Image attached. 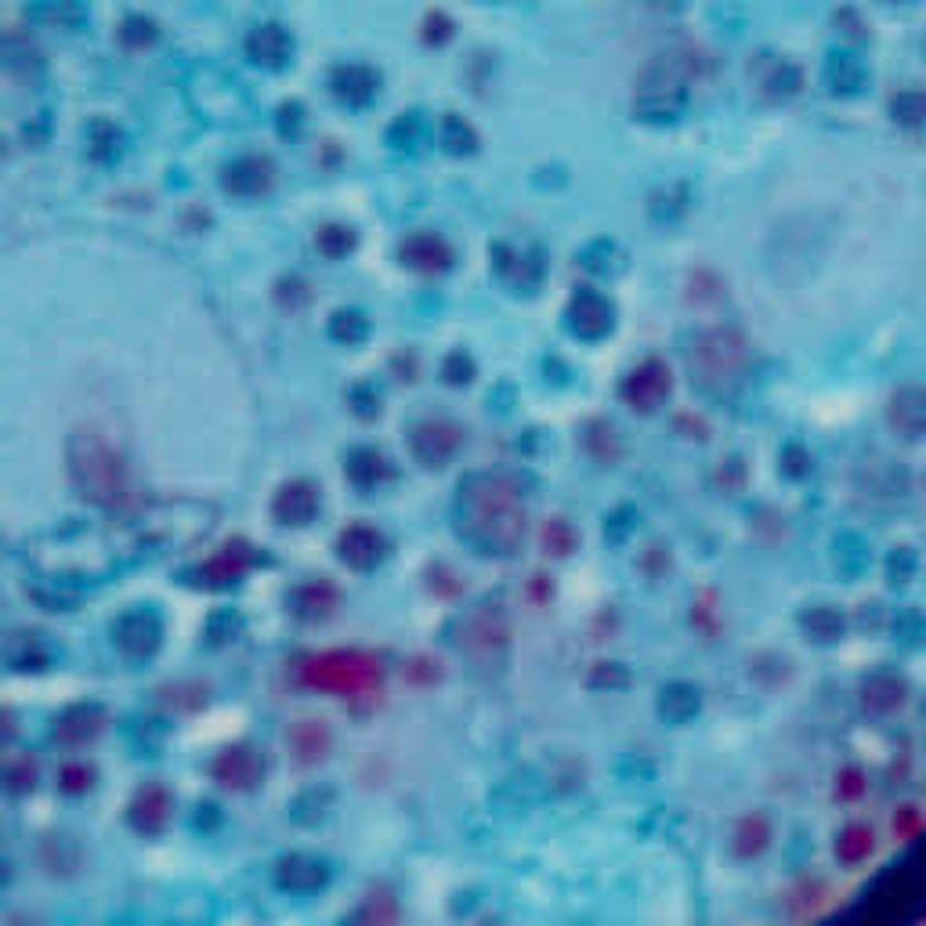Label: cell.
Here are the masks:
<instances>
[{
  "instance_id": "obj_35",
  "label": "cell",
  "mask_w": 926,
  "mask_h": 926,
  "mask_svg": "<svg viewBox=\"0 0 926 926\" xmlns=\"http://www.w3.org/2000/svg\"><path fill=\"white\" fill-rule=\"evenodd\" d=\"M333 333H337L341 341H359L366 326L359 315H337V323H333Z\"/></svg>"
},
{
  "instance_id": "obj_25",
  "label": "cell",
  "mask_w": 926,
  "mask_h": 926,
  "mask_svg": "<svg viewBox=\"0 0 926 926\" xmlns=\"http://www.w3.org/2000/svg\"><path fill=\"white\" fill-rule=\"evenodd\" d=\"M691 713H699V691L695 688H688V684H673V688H666L662 691V717H670V721H688Z\"/></svg>"
},
{
  "instance_id": "obj_11",
  "label": "cell",
  "mask_w": 926,
  "mask_h": 926,
  "mask_svg": "<svg viewBox=\"0 0 926 926\" xmlns=\"http://www.w3.org/2000/svg\"><path fill=\"white\" fill-rule=\"evenodd\" d=\"M271 514H276L279 525H293V528L308 525L319 514V489L304 478L287 481L276 492V500H271Z\"/></svg>"
},
{
  "instance_id": "obj_4",
  "label": "cell",
  "mask_w": 926,
  "mask_h": 926,
  "mask_svg": "<svg viewBox=\"0 0 926 926\" xmlns=\"http://www.w3.org/2000/svg\"><path fill=\"white\" fill-rule=\"evenodd\" d=\"M691 380L710 394H724L746 380L749 369V341L735 330H713L702 333L695 348L688 355Z\"/></svg>"
},
{
  "instance_id": "obj_22",
  "label": "cell",
  "mask_w": 926,
  "mask_h": 926,
  "mask_svg": "<svg viewBox=\"0 0 926 926\" xmlns=\"http://www.w3.org/2000/svg\"><path fill=\"white\" fill-rule=\"evenodd\" d=\"M768 844H771V825H768V818H760V814H749V818L735 825L732 850L738 858H757Z\"/></svg>"
},
{
  "instance_id": "obj_29",
  "label": "cell",
  "mask_w": 926,
  "mask_h": 926,
  "mask_svg": "<svg viewBox=\"0 0 926 926\" xmlns=\"http://www.w3.org/2000/svg\"><path fill=\"white\" fill-rule=\"evenodd\" d=\"M836 850H839V858H844V861H861L872 850V833L869 829H847Z\"/></svg>"
},
{
  "instance_id": "obj_28",
  "label": "cell",
  "mask_w": 926,
  "mask_h": 926,
  "mask_svg": "<svg viewBox=\"0 0 926 926\" xmlns=\"http://www.w3.org/2000/svg\"><path fill=\"white\" fill-rule=\"evenodd\" d=\"M833 83H836V91H858L861 83H866V69H861V62L855 58H836L833 62Z\"/></svg>"
},
{
  "instance_id": "obj_26",
  "label": "cell",
  "mask_w": 926,
  "mask_h": 926,
  "mask_svg": "<svg viewBox=\"0 0 926 926\" xmlns=\"http://www.w3.org/2000/svg\"><path fill=\"white\" fill-rule=\"evenodd\" d=\"M91 785H94V768H88V763H66V768L58 771V789H62V793L80 796V793H88Z\"/></svg>"
},
{
  "instance_id": "obj_27",
  "label": "cell",
  "mask_w": 926,
  "mask_h": 926,
  "mask_svg": "<svg viewBox=\"0 0 926 926\" xmlns=\"http://www.w3.org/2000/svg\"><path fill=\"white\" fill-rule=\"evenodd\" d=\"M4 778H8V789L11 793H30V789L36 785V763L30 760V757H15V760H8V771H4Z\"/></svg>"
},
{
  "instance_id": "obj_16",
  "label": "cell",
  "mask_w": 926,
  "mask_h": 926,
  "mask_svg": "<svg viewBox=\"0 0 926 926\" xmlns=\"http://www.w3.org/2000/svg\"><path fill=\"white\" fill-rule=\"evenodd\" d=\"M891 424L905 438H923L926 435V388L908 384L894 394L891 399Z\"/></svg>"
},
{
  "instance_id": "obj_24",
  "label": "cell",
  "mask_w": 926,
  "mask_h": 926,
  "mask_svg": "<svg viewBox=\"0 0 926 926\" xmlns=\"http://www.w3.org/2000/svg\"><path fill=\"white\" fill-rule=\"evenodd\" d=\"M891 116L897 127H908V131L926 127V91H916V88L897 91L891 98Z\"/></svg>"
},
{
  "instance_id": "obj_15",
  "label": "cell",
  "mask_w": 926,
  "mask_h": 926,
  "mask_svg": "<svg viewBox=\"0 0 926 926\" xmlns=\"http://www.w3.org/2000/svg\"><path fill=\"white\" fill-rule=\"evenodd\" d=\"M105 713L98 706H72L55 721V738L62 746H88L102 735Z\"/></svg>"
},
{
  "instance_id": "obj_31",
  "label": "cell",
  "mask_w": 926,
  "mask_h": 926,
  "mask_svg": "<svg viewBox=\"0 0 926 926\" xmlns=\"http://www.w3.org/2000/svg\"><path fill=\"white\" fill-rule=\"evenodd\" d=\"M355 246V236H352V228H326V232H319V250H323L326 257H344Z\"/></svg>"
},
{
  "instance_id": "obj_13",
  "label": "cell",
  "mask_w": 926,
  "mask_h": 926,
  "mask_svg": "<svg viewBox=\"0 0 926 926\" xmlns=\"http://www.w3.org/2000/svg\"><path fill=\"white\" fill-rule=\"evenodd\" d=\"M276 883L290 894H315L330 883V866L312 855H290L276 866Z\"/></svg>"
},
{
  "instance_id": "obj_8",
  "label": "cell",
  "mask_w": 926,
  "mask_h": 926,
  "mask_svg": "<svg viewBox=\"0 0 926 926\" xmlns=\"http://www.w3.org/2000/svg\"><path fill=\"white\" fill-rule=\"evenodd\" d=\"M670 388H673L670 369H666L659 359H648L637 369H629V377L623 380V402L629 405V410L651 413L670 399Z\"/></svg>"
},
{
  "instance_id": "obj_9",
  "label": "cell",
  "mask_w": 926,
  "mask_h": 926,
  "mask_svg": "<svg viewBox=\"0 0 926 926\" xmlns=\"http://www.w3.org/2000/svg\"><path fill=\"white\" fill-rule=\"evenodd\" d=\"M210 774L221 789H232V793H250V789L261 785L265 778V760L261 752L250 746H228L225 752H217V760L210 763Z\"/></svg>"
},
{
  "instance_id": "obj_20",
  "label": "cell",
  "mask_w": 926,
  "mask_h": 926,
  "mask_svg": "<svg viewBox=\"0 0 926 926\" xmlns=\"http://www.w3.org/2000/svg\"><path fill=\"white\" fill-rule=\"evenodd\" d=\"M402 261L416 271H446L453 265V250L438 236H413L402 243Z\"/></svg>"
},
{
  "instance_id": "obj_34",
  "label": "cell",
  "mask_w": 926,
  "mask_h": 926,
  "mask_svg": "<svg viewBox=\"0 0 926 926\" xmlns=\"http://www.w3.org/2000/svg\"><path fill=\"white\" fill-rule=\"evenodd\" d=\"M839 626H844V623H839L836 615H829V612H814L811 620H807V629H811L814 637H822V640H833L839 634Z\"/></svg>"
},
{
  "instance_id": "obj_3",
  "label": "cell",
  "mask_w": 926,
  "mask_h": 926,
  "mask_svg": "<svg viewBox=\"0 0 926 926\" xmlns=\"http://www.w3.org/2000/svg\"><path fill=\"white\" fill-rule=\"evenodd\" d=\"M298 677H301V684L326 691V695L362 699V695H377L380 691L384 662H380L373 651L333 648V651H319V656H304L298 666Z\"/></svg>"
},
{
  "instance_id": "obj_1",
  "label": "cell",
  "mask_w": 926,
  "mask_h": 926,
  "mask_svg": "<svg viewBox=\"0 0 926 926\" xmlns=\"http://www.w3.org/2000/svg\"><path fill=\"white\" fill-rule=\"evenodd\" d=\"M456 525L478 554L507 558L525 539V503L514 481L500 475H471L460 481Z\"/></svg>"
},
{
  "instance_id": "obj_23",
  "label": "cell",
  "mask_w": 926,
  "mask_h": 926,
  "mask_svg": "<svg viewBox=\"0 0 926 926\" xmlns=\"http://www.w3.org/2000/svg\"><path fill=\"white\" fill-rule=\"evenodd\" d=\"M268 181H271V167L265 164V159H239L236 167H228V178H225L228 189L239 192V196L265 192Z\"/></svg>"
},
{
  "instance_id": "obj_14",
  "label": "cell",
  "mask_w": 926,
  "mask_h": 926,
  "mask_svg": "<svg viewBox=\"0 0 926 926\" xmlns=\"http://www.w3.org/2000/svg\"><path fill=\"white\" fill-rule=\"evenodd\" d=\"M612 304L601 298V293H576V301L568 304V326H572V333H579V337H604V333L612 330Z\"/></svg>"
},
{
  "instance_id": "obj_7",
  "label": "cell",
  "mask_w": 926,
  "mask_h": 926,
  "mask_svg": "<svg viewBox=\"0 0 926 926\" xmlns=\"http://www.w3.org/2000/svg\"><path fill=\"white\" fill-rule=\"evenodd\" d=\"M113 640L127 659H153L159 640H164V623L153 609L123 612L113 626Z\"/></svg>"
},
{
  "instance_id": "obj_30",
  "label": "cell",
  "mask_w": 926,
  "mask_h": 926,
  "mask_svg": "<svg viewBox=\"0 0 926 926\" xmlns=\"http://www.w3.org/2000/svg\"><path fill=\"white\" fill-rule=\"evenodd\" d=\"M164 695L175 710H200L207 702V688L203 684H178V688H167Z\"/></svg>"
},
{
  "instance_id": "obj_32",
  "label": "cell",
  "mask_w": 926,
  "mask_h": 926,
  "mask_svg": "<svg viewBox=\"0 0 926 926\" xmlns=\"http://www.w3.org/2000/svg\"><path fill=\"white\" fill-rule=\"evenodd\" d=\"M543 547H547V554H568L576 547V533L568 528L565 522H550L547 528H543Z\"/></svg>"
},
{
  "instance_id": "obj_18",
  "label": "cell",
  "mask_w": 926,
  "mask_h": 926,
  "mask_svg": "<svg viewBox=\"0 0 926 926\" xmlns=\"http://www.w3.org/2000/svg\"><path fill=\"white\" fill-rule=\"evenodd\" d=\"M246 568H250V554H246L243 547H225V550H217L207 565H200L196 583L200 587H232L246 576Z\"/></svg>"
},
{
  "instance_id": "obj_33",
  "label": "cell",
  "mask_w": 926,
  "mask_h": 926,
  "mask_svg": "<svg viewBox=\"0 0 926 926\" xmlns=\"http://www.w3.org/2000/svg\"><path fill=\"white\" fill-rule=\"evenodd\" d=\"M359 919H369V923H394L399 919V908H394V901L391 897H384L380 894V901H377V894L366 901V905L359 908Z\"/></svg>"
},
{
  "instance_id": "obj_17",
  "label": "cell",
  "mask_w": 926,
  "mask_h": 926,
  "mask_svg": "<svg viewBox=\"0 0 926 926\" xmlns=\"http://www.w3.org/2000/svg\"><path fill=\"white\" fill-rule=\"evenodd\" d=\"M290 609L298 620L304 623H319L337 609V587L326 583V579H312V583H301L290 594Z\"/></svg>"
},
{
  "instance_id": "obj_12",
  "label": "cell",
  "mask_w": 926,
  "mask_h": 926,
  "mask_svg": "<svg viewBox=\"0 0 926 926\" xmlns=\"http://www.w3.org/2000/svg\"><path fill=\"white\" fill-rule=\"evenodd\" d=\"M170 814H175V800H170V793L164 785H145L134 793L131 800V807H127V818L131 825L138 833L145 836H156V833H164L167 829V822H170Z\"/></svg>"
},
{
  "instance_id": "obj_21",
  "label": "cell",
  "mask_w": 926,
  "mask_h": 926,
  "mask_svg": "<svg viewBox=\"0 0 926 926\" xmlns=\"http://www.w3.org/2000/svg\"><path fill=\"white\" fill-rule=\"evenodd\" d=\"M348 478H352V486L362 489V492L380 489V486H384V481L391 478L388 456L377 453V449H355V453L348 456Z\"/></svg>"
},
{
  "instance_id": "obj_2",
  "label": "cell",
  "mask_w": 926,
  "mask_h": 926,
  "mask_svg": "<svg viewBox=\"0 0 926 926\" xmlns=\"http://www.w3.org/2000/svg\"><path fill=\"white\" fill-rule=\"evenodd\" d=\"M69 475L80 497L94 507L116 511L131 497V475L123 453L98 431H77L69 438Z\"/></svg>"
},
{
  "instance_id": "obj_19",
  "label": "cell",
  "mask_w": 926,
  "mask_h": 926,
  "mask_svg": "<svg viewBox=\"0 0 926 926\" xmlns=\"http://www.w3.org/2000/svg\"><path fill=\"white\" fill-rule=\"evenodd\" d=\"M287 746L301 763H319V760H326L333 738H330V727L323 721H301V724L290 727Z\"/></svg>"
},
{
  "instance_id": "obj_5",
  "label": "cell",
  "mask_w": 926,
  "mask_h": 926,
  "mask_svg": "<svg viewBox=\"0 0 926 926\" xmlns=\"http://www.w3.org/2000/svg\"><path fill=\"white\" fill-rule=\"evenodd\" d=\"M511 645V626L507 615L500 612V604H478L475 612H467L460 626H456V648L475 666H503Z\"/></svg>"
},
{
  "instance_id": "obj_6",
  "label": "cell",
  "mask_w": 926,
  "mask_h": 926,
  "mask_svg": "<svg viewBox=\"0 0 926 926\" xmlns=\"http://www.w3.org/2000/svg\"><path fill=\"white\" fill-rule=\"evenodd\" d=\"M464 446V431L453 420H420L410 431V449L424 467H446Z\"/></svg>"
},
{
  "instance_id": "obj_10",
  "label": "cell",
  "mask_w": 926,
  "mask_h": 926,
  "mask_svg": "<svg viewBox=\"0 0 926 926\" xmlns=\"http://www.w3.org/2000/svg\"><path fill=\"white\" fill-rule=\"evenodd\" d=\"M384 547L388 543L373 525H348L337 536V558L348 568H359V572L377 568L380 561H384Z\"/></svg>"
}]
</instances>
